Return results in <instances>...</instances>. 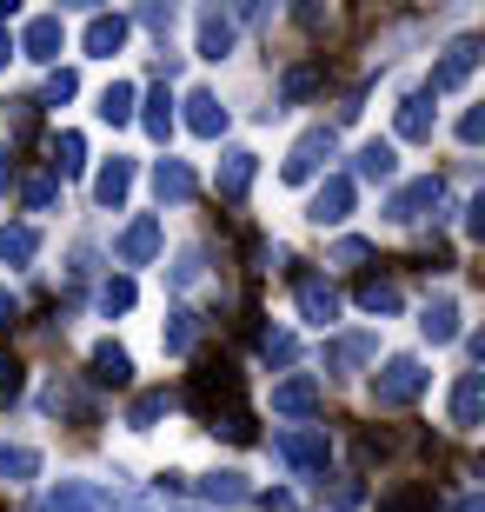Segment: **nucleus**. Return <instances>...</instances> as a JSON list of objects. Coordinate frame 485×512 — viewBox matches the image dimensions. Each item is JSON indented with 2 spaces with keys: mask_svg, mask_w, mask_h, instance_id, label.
Segmentation results:
<instances>
[{
  "mask_svg": "<svg viewBox=\"0 0 485 512\" xmlns=\"http://www.w3.org/2000/svg\"><path fill=\"white\" fill-rule=\"evenodd\" d=\"M426 360L419 353H392V360H379V373H373V406L379 413H392V406H412V399L426 393Z\"/></svg>",
  "mask_w": 485,
  "mask_h": 512,
  "instance_id": "obj_1",
  "label": "nucleus"
},
{
  "mask_svg": "<svg viewBox=\"0 0 485 512\" xmlns=\"http://www.w3.org/2000/svg\"><path fill=\"white\" fill-rule=\"evenodd\" d=\"M339 160V127H326V120H319V127H306L293 140V153H286V167H280V180L286 187H306V180H319V173L333 167Z\"/></svg>",
  "mask_w": 485,
  "mask_h": 512,
  "instance_id": "obj_2",
  "label": "nucleus"
},
{
  "mask_svg": "<svg viewBox=\"0 0 485 512\" xmlns=\"http://www.w3.org/2000/svg\"><path fill=\"white\" fill-rule=\"evenodd\" d=\"M439 213H446V180H439V173L399 180V187L386 193V220H399V227H419V220H439Z\"/></svg>",
  "mask_w": 485,
  "mask_h": 512,
  "instance_id": "obj_3",
  "label": "nucleus"
},
{
  "mask_svg": "<svg viewBox=\"0 0 485 512\" xmlns=\"http://www.w3.org/2000/svg\"><path fill=\"white\" fill-rule=\"evenodd\" d=\"M273 459H280L286 473L313 479V473H326V459H333V439H326V426H286V433L273 439Z\"/></svg>",
  "mask_w": 485,
  "mask_h": 512,
  "instance_id": "obj_4",
  "label": "nucleus"
},
{
  "mask_svg": "<svg viewBox=\"0 0 485 512\" xmlns=\"http://www.w3.org/2000/svg\"><path fill=\"white\" fill-rule=\"evenodd\" d=\"M187 406H193V413H206V419L226 413V406H240V373H233L226 360H206L200 373L187 380Z\"/></svg>",
  "mask_w": 485,
  "mask_h": 512,
  "instance_id": "obj_5",
  "label": "nucleus"
},
{
  "mask_svg": "<svg viewBox=\"0 0 485 512\" xmlns=\"http://www.w3.org/2000/svg\"><path fill=\"white\" fill-rule=\"evenodd\" d=\"M479 60H485V47H479L472 34H466V40H452L446 54L432 60V80L419 87V94H426V100H439V94H459V87H466V80L479 74Z\"/></svg>",
  "mask_w": 485,
  "mask_h": 512,
  "instance_id": "obj_6",
  "label": "nucleus"
},
{
  "mask_svg": "<svg viewBox=\"0 0 485 512\" xmlns=\"http://www.w3.org/2000/svg\"><path fill=\"white\" fill-rule=\"evenodd\" d=\"M60 47H67V27H60V14H34L27 27H20V54L34 60V67H47V74L60 67Z\"/></svg>",
  "mask_w": 485,
  "mask_h": 512,
  "instance_id": "obj_7",
  "label": "nucleus"
},
{
  "mask_svg": "<svg viewBox=\"0 0 485 512\" xmlns=\"http://www.w3.org/2000/svg\"><path fill=\"white\" fill-rule=\"evenodd\" d=\"M293 300H299V320L319 326V333L339 320V286L319 280V273H299V280H293Z\"/></svg>",
  "mask_w": 485,
  "mask_h": 512,
  "instance_id": "obj_8",
  "label": "nucleus"
},
{
  "mask_svg": "<svg viewBox=\"0 0 485 512\" xmlns=\"http://www.w3.org/2000/svg\"><path fill=\"white\" fill-rule=\"evenodd\" d=\"M353 200H359L353 180H346V173H326L319 193H313V207H306V220H313V227H339V220L353 213Z\"/></svg>",
  "mask_w": 485,
  "mask_h": 512,
  "instance_id": "obj_9",
  "label": "nucleus"
},
{
  "mask_svg": "<svg viewBox=\"0 0 485 512\" xmlns=\"http://www.w3.org/2000/svg\"><path fill=\"white\" fill-rule=\"evenodd\" d=\"M40 512H113V493L107 486H87V479H60V486H47Z\"/></svg>",
  "mask_w": 485,
  "mask_h": 512,
  "instance_id": "obj_10",
  "label": "nucleus"
},
{
  "mask_svg": "<svg viewBox=\"0 0 485 512\" xmlns=\"http://www.w3.org/2000/svg\"><path fill=\"white\" fill-rule=\"evenodd\" d=\"M379 360V333H339V340H326V353H319V366L326 373H359V366Z\"/></svg>",
  "mask_w": 485,
  "mask_h": 512,
  "instance_id": "obj_11",
  "label": "nucleus"
},
{
  "mask_svg": "<svg viewBox=\"0 0 485 512\" xmlns=\"http://www.w3.org/2000/svg\"><path fill=\"white\" fill-rule=\"evenodd\" d=\"M346 180H353V187L359 180H366V187H392V180H399V147H392V140H366Z\"/></svg>",
  "mask_w": 485,
  "mask_h": 512,
  "instance_id": "obj_12",
  "label": "nucleus"
},
{
  "mask_svg": "<svg viewBox=\"0 0 485 512\" xmlns=\"http://www.w3.org/2000/svg\"><path fill=\"white\" fill-rule=\"evenodd\" d=\"M193 193H200V173L187 167V160H160V167H153V200H160V207H187Z\"/></svg>",
  "mask_w": 485,
  "mask_h": 512,
  "instance_id": "obj_13",
  "label": "nucleus"
},
{
  "mask_svg": "<svg viewBox=\"0 0 485 512\" xmlns=\"http://www.w3.org/2000/svg\"><path fill=\"white\" fill-rule=\"evenodd\" d=\"M253 173H260V153H246V147L220 153V173H213V193H220V200H246V187H253Z\"/></svg>",
  "mask_w": 485,
  "mask_h": 512,
  "instance_id": "obj_14",
  "label": "nucleus"
},
{
  "mask_svg": "<svg viewBox=\"0 0 485 512\" xmlns=\"http://www.w3.org/2000/svg\"><path fill=\"white\" fill-rule=\"evenodd\" d=\"M127 34H133L127 14H94V20H87V34H80V47H87L94 60H113L120 47H127Z\"/></svg>",
  "mask_w": 485,
  "mask_h": 512,
  "instance_id": "obj_15",
  "label": "nucleus"
},
{
  "mask_svg": "<svg viewBox=\"0 0 485 512\" xmlns=\"http://www.w3.org/2000/svg\"><path fill=\"white\" fill-rule=\"evenodd\" d=\"M120 266H153V253H160V220L153 213H140V220H127V233H120Z\"/></svg>",
  "mask_w": 485,
  "mask_h": 512,
  "instance_id": "obj_16",
  "label": "nucleus"
},
{
  "mask_svg": "<svg viewBox=\"0 0 485 512\" xmlns=\"http://www.w3.org/2000/svg\"><path fill=\"white\" fill-rule=\"evenodd\" d=\"M273 413L313 419V413H319V380H313V373H293V380H280V386H273Z\"/></svg>",
  "mask_w": 485,
  "mask_h": 512,
  "instance_id": "obj_17",
  "label": "nucleus"
},
{
  "mask_svg": "<svg viewBox=\"0 0 485 512\" xmlns=\"http://www.w3.org/2000/svg\"><path fill=\"white\" fill-rule=\"evenodd\" d=\"M432 127H439V107H432L426 94L399 100V114H392V133H399V140H432Z\"/></svg>",
  "mask_w": 485,
  "mask_h": 512,
  "instance_id": "obj_18",
  "label": "nucleus"
},
{
  "mask_svg": "<svg viewBox=\"0 0 485 512\" xmlns=\"http://www.w3.org/2000/svg\"><path fill=\"white\" fill-rule=\"evenodd\" d=\"M127 193H133V160H120V153H113L107 167L94 173V200L107 213H120V207H127Z\"/></svg>",
  "mask_w": 485,
  "mask_h": 512,
  "instance_id": "obj_19",
  "label": "nucleus"
},
{
  "mask_svg": "<svg viewBox=\"0 0 485 512\" xmlns=\"http://www.w3.org/2000/svg\"><path fill=\"white\" fill-rule=\"evenodd\" d=\"M187 127L200 133V140H220V133H226V107H220L213 87H193V94H187Z\"/></svg>",
  "mask_w": 485,
  "mask_h": 512,
  "instance_id": "obj_20",
  "label": "nucleus"
},
{
  "mask_svg": "<svg viewBox=\"0 0 485 512\" xmlns=\"http://www.w3.org/2000/svg\"><path fill=\"white\" fill-rule=\"evenodd\" d=\"M87 366H94V373H87L94 386H127V380H133V360H127V346H113V340H100L94 353H87Z\"/></svg>",
  "mask_w": 485,
  "mask_h": 512,
  "instance_id": "obj_21",
  "label": "nucleus"
},
{
  "mask_svg": "<svg viewBox=\"0 0 485 512\" xmlns=\"http://www.w3.org/2000/svg\"><path fill=\"white\" fill-rule=\"evenodd\" d=\"M479 406H485V373H459V386H452V426L472 433L479 426Z\"/></svg>",
  "mask_w": 485,
  "mask_h": 512,
  "instance_id": "obj_22",
  "label": "nucleus"
},
{
  "mask_svg": "<svg viewBox=\"0 0 485 512\" xmlns=\"http://www.w3.org/2000/svg\"><path fill=\"white\" fill-rule=\"evenodd\" d=\"M419 333H426L432 346H452V340H459V300H426V313H419Z\"/></svg>",
  "mask_w": 485,
  "mask_h": 512,
  "instance_id": "obj_23",
  "label": "nucleus"
},
{
  "mask_svg": "<svg viewBox=\"0 0 485 512\" xmlns=\"http://www.w3.org/2000/svg\"><path fill=\"white\" fill-rule=\"evenodd\" d=\"M233 40H240V34H233V20H226L220 7H206V14H200V60H226V54H233Z\"/></svg>",
  "mask_w": 485,
  "mask_h": 512,
  "instance_id": "obj_24",
  "label": "nucleus"
},
{
  "mask_svg": "<svg viewBox=\"0 0 485 512\" xmlns=\"http://www.w3.org/2000/svg\"><path fill=\"white\" fill-rule=\"evenodd\" d=\"M133 114H140V87H133V80H113L107 94H100V120H107V127H127Z\"/></svg>",
  "mask_w": 485,
  "mask_h": 512,
  "instance_id": "obj_25",
  "label": "nucleus"
},
{
  "mask_svg": "<svg viewBox=\"0 0 485 512\" xmlns=\"http://www.w3.org/2000/svg\"><path fill=\"white\" fill-rule=\"evenodd\" d=\"M193 340H200V320H193L187 306H180V313H167V326H160V346H167L173 360H180V353H193Z\"/></svg>",
  "mask_w": 485,
  "mask_h": 512,
  "instance_id": "obj_26",
  "label": "nucleus"
},
{
  "mask_svg": "<svg viewBox=\"0 0 485 512\" xmlns=\"http://www.w3.org/2000/svg\"><path fill=\"white\" fill-rule=\"evenodd\" d=\"M359 313H373V320H386V313H399V286L392 280H359Z\"/></svg>",
  "mask_w": 485,
  "mask_h": 512,
  "instance_id": "obj_27",
  "label": "nucleus"
},
{
  "mask_svg": "<svg viewBox=\"0 0 485 512\" xmlns=\"http://www.w3.org/2000/svg\"><path fill=\"white\" fill-rule=\"evenodd\" d=\"M40 406H47V413H74V419H94V406H87V393H80V386H67V380H54L47 386V393H40Z\"/></svg>",
  "mask_w": 485,
  "mask_h": 512,
  "instance_id": "obj_28",
  "label": "nucleus"
},
{
  "mask_svg": "<svg viewBox=\"0 0 485 512\" xmlns=\"http://www.w3.org/2000/svg\"><path fill=\"white\" fill-rule=\"evenodd\" d=\"M200 499H213V506H240V499H253V486H246L240 473H206Z\"/></svg>",
  "mask_w": 485,
  "mask_h": 512,
  "instance_id": "obj_29",
  "label": "nucleus"
},
{
  "mask_svg": "<svg viewBox=\"0 0 485 512\" xmlns=\"http://www.w3.org/2000/svg\"><path fill=\"white\" fill-rule=\"evenodd\" d=\"M34 253H40L34 227H0V260H7V266H34Z\"/></svg>",
  "mask_w": 485,
  "mask_h": 512,
  "instance_id": "obj_30",
  "label": "nucleus"
},
{
  "mask_svg": "<svg viewBox=\"0 0 485 512\" xmlns=\"http://www.w3.org/2000/svg\"><path fill=\"white\" fill-rule=\"evenodd\" d=\"M133 120H140V127H147L153 140H167V133H173V100H167V87H153V94H147V107H140Z\"/></svg>",
  "mask_w": 485,
  "mask_h": 512,
  "instance_id": "obj_31",
  "label": "nucleus"
},
{
  "mask_svg": "<svg viewBox=\"0 0 485 512\" xmlns=\"http://www.w3.org/2000/svg\"><path fill=\"white\" fill-rule=\"evenodd\" d=\"M94 306L107 313V320H120V313H133V280H127V273H113V280H100Z\"/></svg>",
  "mask_w": 485,
  "mask_h": 512,
  "instance_id": "obj_32",
  "label": "nucleus"
},
{
  "mask_svg": "<svg viewBox=\"0 0 485 512\" xmlns=\"http://www.w3.org/2000/svg\"><path fill=\"white\" fill-rule=\"evenodd\" d=\"M54 200H60V180H54V173L20 180V207H27V213H54Z\"/></svg>",
  "mask_w": 485,
  "mask_h": 512,
  "instance_id": "obj_33",
  "label": "nucleus"
},
{
  "mask_svg": "<svg viewBox=\"0 0 485 512\" xmlns=\"http://www.w3.org/2000/svg\"><path fill=\"white\" fill-rule=\"evenodd\" d=\"M80 167H87V140L80 133H54V180H67Z\"/></svg>",
  "mask_w": 485,
  "mask_h": 512,
  "instance_id": "obj_34",
  "label": "nucleus"
},
{
  "mask_svg": "<svg viewBox=\"0 0 485 512\" xmlns=\"http://www.w3.org/2000/svg\"><path fill=\"white\" fill-rule=\"evenodd\" d=\"M366 506V486H359L353 473H339L333 486H326V512H359Z\"/></svg>",
  "mask_w": 485,
  "mask_h": 512,
  "instance_id": "obj_35",
  "label": "nucleus"
},
{
  "mask_svg": "<svg viewBox=\"0 0 485 512\" xmlns=\"http://www.w3.org/2000/svg\"><path fill=\"white\" fill-rule=\"evenodd\" d=\"M34 473H40L34 446H0V479H34Z\"/></svg>",
  "mask_w": 485,
  "mask_h": 512,
  "instance_id": "obj_36",
  "label": "nucleus"
},
{
  "mask_svg": "<svg viewBox=\"0 0 485 512\" xmlns=\"http://www.w3.org/2000/svg\"><path fill=\"white\" fill-rule=\"evenodd\" d=\"M167 406H173L167 393H140V399H133V406H127V426H133V433H147V426H153V419H160V413H167Z\"/></svg>",
  "mask_w": 485,
  "mask_h": 512,
  "instance_id": "obj_37",
  "label": "nucleus"
},
{
  "mask_svg": "<svg viewBox=\"0 0 485 512\" xmlns=\"http://www.w3.org/2000/svg\"><path fill=\"white\" fill-rule=\"evenodd\" d=\"M74 94H80V74H74V67H54V74H47V87H40V100H47V107H67Z\"/></svg>",
  "mask_w": 485,
  "mask_h": 512,
  "instance_id": "obj_38",
  "label": "nucleus"
},
{
  "mask_svg": "<svg viewBox=\"0 0 485 512\" xmlns=\"http://www.w3.org/2000/svg\"><path fill=\"white\" fill-rule=\"evenodd\" d=\"M313 87H319V74H313V67H293V74L280 80V107H299V100L313 94ZM280 107H273V114H280Z\"/></svg>",
  "mask_w": 485,
  "mask_h": 512,
  "instance_id": "obj_39",
  "label": "nucleus"
},
{
  "mask_svg": "<svg viewBox=\"0 0 485 512\" xmlns=\"http://www.w3.org/2000/svg\"><path fill=\"white\" fill-rule=\"evenodd\" d=\"M293 353H299L293 333H260V360L266 366H293Z\"/></svg>",
  "mask_w": 485,
  "mask_h": 512,
  "instance_id": "obj_40",
  "label": "nucleus"
},
{
  "mask_svg": "<svg viewBox=\"0 0 485 512\" xmlns=\"http://www.w3.org/2000/svg\"><path fill=\"white\" fill-rule=\"evenodd\" d=\"M213 433H226V439H253V413H246V406H226V413H213Z\"/></svg>",
  "mask_w": 485,
  "mask_h": 512,
  "instance_id": "obj_41",
  "label": "nucleus"
},
{
  "mask_svg": "<svg viewBox=\"0 0 485 512\" xmlns=\"http://www.w3.org/2000/svg\"><path fill=\"white\" fill-rule=\"evenodd\" d=\"M20 386H27L20 360H14V353H0V406H14V399H20Z\"/></svg>",
  "mask_w": 485,
  "mask_h": 512,
  "instance_id": "obj_42",
  "label": "nucleus"
},
{
  "mask_svg": "<svg viewBox=\"0 0 485 512\" xmlns=\"http://www.w3.org/2000/svg\"><path fill=\"white\" fill-rule=\"evenodd\" d=\"M200 266H206V260H200V247H187L180 260H173V273H167V280L180 286V293H187V286H200Z\"/></svg>",
  "mask_w": 485,
  "mask_h": 512,
  "instance_id": "obj_43",
  "label": "nucleus"
},
{
  "mask_svg": "<svg viewBox=\"0 0 485 512\" xmlns=\"http://www.w3.org/2000/svg\"><path fill=\"white\" fill-rule=\"evenodd\" d=\"M359 260H373V247H366L359 233H346V240H333V266H359Z\"/></svg>",
  "mask_w": 485,
  "mask_h": 512,
  "instance_id": "obj_44",
  "label": "nucleus"
},
{
  "mask_svg": "<svg viewBox=\"0 0 485 512\" xmlns=\"http://www.w3.org/2000/svg\"><path fill=\"white\" fill-rule=\"evenodd\" d=\"M379 512H426V493H419V486H399V493L379 499Z\"/></svg>",
  "mask_w": 485,
  "mask_h": 512,
  "instance_id": "obj_45",
  "label": "nucleus"
},
{
  "mask_svg": "<svg viewBox=\"0 0 485 512\" xmlns=\"http://www.w3.org/2000/svg\"><path fill=\"white\" fill-rule=\"evenodd\" d=\"M140 20L160 34V54H167V34H173V20H180V14H173V7H140Z\"/></svg>",
  "mask_w": 485,
  "mask_h": 512,
  "instance_id": "obj_46",
  "label": "nucleus"
},
{
  "mask_svg": "<svg viewBox=\"0 0 485 512\" xmlns=\"http://www.w3.org/2000/svg\"><path fill=\"white\" fill-rule=\"evenodd\" d=\"M459 140H466V147H479V140H485V107H472V114L459 120Z\"/></svg>",
  "mask_w": 485,
  "mask_h": 512,
  "instance_id": "obj_47",
  "label": "nucleus"
},
{
  "mask_svg": "<svg viewBox=\"0 0 485 512\" xmlns=\"http://www.w3.org/2000/svg\"><path fill=\"white\" fill-rule=\"evenodd\" d=\"M14 320H20V293H14V286H0V333H7Z\"/></svg>",
  "mask_w": 485,
  "mask_h": 512,
  "instance_id": "obj_48",
  "label": "nucleus"
},
{
  "mask_svg": "<svg viewBox=\"0 0 485 512\" xmlns=\"http://www.w3.org/2000/svg\"><path fill=\"white\" fill-rule=\"evenodd\" d=\"M466 233H472V240L485 233V200H472V207H466Z\"/></svg>",
  "mask_w": 485,
  "mask_h": 512,
  "instance_id": "obj_49",
  "label": "nucleus"
},
{
  "mask_svg": "<svg viewBox=\"0 0 485 512\" xmlns=\"http://www.w3.org/2000/svg\"><path fill=\"white\" fill-rule=\"evenodd\" d=\"M14 187V160H7V147H0V193Z\"/></svg>",
  "mask_w": 485,
  "mask_h": 512,
  "instance_id": "obj_50",
  "label": "nucleus"
},
{
  "mask_svg": "<svg viewBox=\"0 0 485 512\" xmlns=\"http://www.w3.org/2000/svg\"><path fill=\"white\" fill-rule=\"evenodd\" d=\"M7 60H14V40H7V27H0V67H7Z\"/></svg>",
  "mask_w": 485,
  "mask_h": 512,
  "instance_id": "obj_51",
  "label": "nucleus"
},
{
  "mask_svg": "<svg viewBox=\"0 0 485 512\" xmlns=\"http://www.w3.org/2000/svg\"><path fill=\"white\" fill-rule=\"evenodd\" d=\"M459 512H479V499H466V506H459Z\"/></svg>",
  "mask_w": 485,
  "mask_h": 512,
  "instance_id": "obj_52",
  "label": "nucleus"
}]
</instances>
